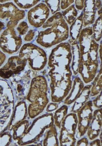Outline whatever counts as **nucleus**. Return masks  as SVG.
<instances>
[{"instance_id":"1","label":"nucleus","mask_w":102,"mask_h":146,"mask_svg":"<svg viewBox=\"0 0 102 146\" xmlns=\"http://www.w3.org/2000/svg\"><path fill=\"white\" fill-rule=\"evenodd\" d=\"M71 60V45L68 42L56 45L50 54L47 64L52 102H62L70 91L73 82Z\"/></svg>"},{"instance_id":"2","label":"nucleus","mask_w":102,"mask_h":146,"mask_svg":"<svg viewBox=\"0 0 102 146\" xmlns=\"http://www.w3.org/2000/svg\"><path fill=\"white\" fill-rule=\"evenodd\" d=\"M77 41L80 54L78 73L84 84H88L92 82L98 72L99 44L93 38L91 27L82 30Z\"/></svg>"},{"instance_id":"3","label":"nucleus","mask_w":102,"mask_h":146,"mask_svg":"<svg viewBox=\"0 0 102 146\" xmlns=\"http://www.w3.org/2000/svg\"><path fill=\"white\" fill-rule=\"evenodd\" d=\"M42 27L45 30L39 32L36 42L43 48L56 46L69 38V26L61 12L50 17Z\"/></svg>"},{"instance_id":"4","label":"nucleus","mask_w":102,"mask_h":146,"mask_svg":"<svg viewBox=\"0 0 102 146\" xmlns=\"http://www.w3.org/2000/svg\"><path fill=\"white\" fill-rule=\"evenodd\" d=\"M48 85L46 78L41 75L32 79L30 88L25 100L30 104L28 113L31 119L36 118L44 110L49 102Z\"/></svg>"},{"instance_id":"5","label":"nucleus","mask_w":102,"mask_h":146,"mask_svg":"<svg viewBox=\"0 0 102 146\" xmlns=\"http://www.w3.org/2000/svg\"><path fill=\"white\" fill-rule=\"evenodd\" d=\"M18 56L26 60L31 70L35 72L43 70L48 62L45 50L39 46L30 43L24 44L21 47Z\"/></svg>"},{"instance_id":"6","label":"nucleus","mask_w":102,"mask_h":146,"mask_svg":"<svg viewBox=\"0 0 102 146\" xmlns=\"http://www.w3.org/2000/svg\"><path fill=\"white\" fill-rule=\"evenodd\" d=\"M53 124V115L52 113L45 114L36 118L31 126L28 128L18 145H32L33 143L34 145L45 130Z\"/></svg>"},{"instance_id":"7","label":"nucleus","mask_w":102,"mask_h":146,"mask_svg":"<svg viewBox=\"0 0 102 146\" xmlns=\"http://www.w3.org/2000/svg\"><path fill=\"white\" fill-rule=\"evenodd\" d=\"M36 72L29 69L23 71L10 78L11 87L15 98L19 101L25 100L28 93L32 79L36 76Z\"/></svg>"},{"instance_id":"8","label":"nucleus","mask_w":102,"mask_h":146,"mask_svg":"<svg viewBox=\"0 0 102 146\" xmlns=\"http://www.w3.org/2000/svg\"><path fill=\"white\" fill-rule=\"evenodd\" d=\"M77 115L71 113L66 115L61 127L59 142L60 146H75L76 143V134L77 129Z\"/></svg>"},{"instance_id":"9","label":"nucleus","mask_w":102,"mask_h":146,"mask_svg":"<svg viewBox=\"0 0 102 146\" xmlns=\"http://www.w3.org/2000/svg\"><path fill=\"white\" fill-rule=\"evenodd\" d=\"M22 44L21 36L17 35L15 28H7L0 36V48L4 53L13 54L19 50Z\"/></svg>"},{"instance_id":"10","label":"nucleus","mask_w":102,"mask_h":146,"mask_svg":"<svg viewBox=\"0 0 102 146\" xmlns=\"http://www.w3.org/2000/svg\"><path fill=\"white\" fill-rule=\"evenodd\" d=\"M50 11L45 3H40L27 13L28 21L35 28L41 27L49 18Z\"/></svg>"},{"instance_id":"11","label":"nucleus","mask_w":102,"mask_h":146,"mask_svg":"<svg viewBox=\"0 0 102 146\" xmlns=\"http://www.w3.org/2000/svg\"><path fill=\"white\" fill-rule=\"evenodd\" d=\"M27 65L26 60L18 56H11L6 64L0 69V77L3 79H10L13 76L24 70Z\"/></svg>"},{"instance_id":"12","label":"nucleus","mask_w":102,"mask_h":146,"mask_svg":"<svg viewBox=\"0 0 102 146\" xmlns=\"http://www.w3.org/2000/svg\"><path fill=\"white\" fill-rule=\"evenodd\" d=\"M93 104L92 101H87L77 113V137H82L86 133L93 117Z\"/></svg>"},{"instance_id":"13","label":"nucleus","mask_w":102,"mask_h":146,"mask_svg":"<svg viewBox=\"0 0 102 146\" xmlns=\"http://www.w3.org/2000/svg\"><path fill=\"white\" fill-rule=\"evenodd\" d=\"M25 17V11L18 8L13 2L0 4V19L7 23H18Z\"/></svg>"},{"instance_id":"14","label":"nucleus","mask_w":102,"mask_h":146,"mask_svg":"<svg viewBox=\"0 0 102 146\" xmlns=\"http://www.w3.org/2000/svg\"><path fill=\"white\" fill-rule=\"evenodd\" d=\"M102 108H100L93 113L92 119L86 132L89 141L96 139L102 131Z\"/></svg>"},{"instance_id":"15","label":"nucleus","mask_w":102,"mask_h":146,"mask_svg":"<svg viewBox=\"0 0 102 146\" xmlns=\"http://www.w3.org/2000/svg\"><path fill=\"white\" fill-rule=\"evenodd\" d=\"M28 115V113L26 104L24 101H19L14 108L8 129L11 131L12 130L15 126L24 120Z\"/></svg>"},{"instance_id":"16","label":"nucleus","mask_w":102,"mask_h":146,"mask_svg":"<svg viewBox=\"0 0 102 146\" xmlns=\"http://www.w3.org/2000/svg\"><path fill=\"white\" fill-rule=\"evenodd\" d=\"M97 8L95 1H84L83 8V27H87L95 22Z\"/></svg>"},{"instance_id":"17","label":"nucleus","mask_w":102,"mask_h":146,"mask_svg":"<svg viewBox=\"0 0 102 146\" xmlns=\"http://www.w3.org/2000/svg\"><path fill=\"white\" fill-rule=\"evenodd\" d=\"M84 83L79 76L75 77L72 87L67 97L64 100L65 105H70L76 100L84 87Z\"/></svg>"},{"instance_id":"18","label":"nucleus","mask_w":102,"mask_h":146,"mask_svg":"<svg viewBox=\"0 0 102 146\" xmlns=\"http://www.w3.org/2000/svg\"><path fill=\"white\" fill-rule=\"evenodd\" d=\"M91 88V85H88L84 86L78 98L73 102L71 110V113H76L88 101L90 97Z\"/></svg>"},{"instance_id":"19","label":"nucleus","mask_w":102,"mask_h":146,"mask_svg":"<svg viewBox=\"0 0 102 146\" xmlns=\"http://www.w3.org/2000/svg\"><path fill=\"white\" fill-rule=\"evenodd\" d=\"M70 44L72 53L71 69L72 74L76 76L78 74V70L80 61V47L77 40H74Z\"/></svg>"},{"instance_id":"20","label":"nucleus","mask_w":102,"mask_h":146,"mask_svg":"<svg viewBox=\"0 0 102 146\" xmlns=\"http://www.w3.org/2000/svg\"><path fill=\"white\" fill-rule=\"evenodd\" d=\"M83 14H81L77 17L74 22L70 25L69 28V35L70 38L68 40V42L70 44L74 40H78L81 32L83 27Z\"/></svg>"},{"instance_id":"21","label":"nucleus","mask_w":102,"mask_h":146,"mask_svg":"<svg viewBox=\"0 0 102 146\" xmlns=\"http://www.w3.org/2000/svg\"><path fill=\"white\" fill-rule=\"evenodd\" d=\"M43 146H59V142L58 139V132L54 124L47 129L44 134Z\"/></svg>"},{"instance_id":"22","label":"nucleus","mask_w":102,"mask_h":146,"mask_svg":"<svg viewBox=\"0 0 102 146\" xmlns=\"http://www.w3.org/2000/svg\"><path fill=\"white\" fill-rule=\"evenodd\" d=\"M29 126V122L28 120L23 121L13 129V139L15 143L18 144L25 134V131Z\"/></svg>"},{"instance_id":"23","label":"nucleus","mask_w":102,"mask_h":146,"mask_svg":"<svg viewBox=\"0 0 102 146\" xmlns=\"http://www.w3.org/2000/svg\"><path fill=\"white\" fill-rule=\"evenodd\" d=\"M102 64H100V69L92 82L90 94L91 98L96 97L102 92Z\"/></svg>"},{"instance_id":"24","label":"nucleus","mask_w":102,"mask_h":146,"mask_svg":"<svg viewBox=\"0 0 102 146\" xmlns=\"http://www.w3.org/2000/svg\"><path fill=\"white\" fill-rule=\"evenodd\" d=\"M61 13L63 18L68 26H70L78 17V11L76 9L74 5L70 6L67 9L64 10Z\"/></svg>"},{"instance_id":"25","label":"nucleus","mask_w":102,"mask_h":146,"mask_svg":"<svg viewBox=\"0 0 102 146\" xmlns=\"http://www.w3.org/2000/svg\"><path fill=\"white\" fill-rule=\"evenodd\" d=\"M68 107L64 105L56 110L53 115L54 124L58 129H60L61 124L68 113Z\"/></svg>"},{"instance_id":"26","label":"nucleus","mask_w":102,"mask_h":146,"mask_svg":"<svg viewBox=\"0 0 102 146\" xmlns=\"http://www.w3.org/2000/svg\"><path fill=\"white\" fill-rule=\"evenodd\" d=\"M102 14H101L95 20L93 27H92L93 38L97 42L100 41L102 38Z\"/></svg>"},{"instance_id":"27","label":"nucleus","mask_w":102,"mask_h":146,"mask_svg":"<svg viewBox=\"0 0 102 146\" xmlns=\"http://www.w3.org/2000/svg\"><path fill=\"white\" fill-rule=\"evenodd\" d=\"M40 1H16L14 2L20 9H28L33 7Z\"/></svg>"},{"instance_id":"28","label":"nucleus","mask_w":102,"mask_h":146,"mask_svg":"<svg viewBox=\"0 0 102 146\" xmlns=\"http://www.w3.org/2000/svg\"><path fill=\"white\" fill-rule=\"evenodd\" d=\"M52 15L59 12L60 10V1H45Z\"/></svg>"},{"instance_id":"29","label":"nucleus","mask_w":102,"mask_h":146,"mask_svg":"<svg viewBox=\"0 0 102 146\" xmlns=\"http://www.w3.org/2000/svg\"><path fill=\"white\" fill-rule=\"evenodd\" d=\"M12 136L9 131H5L0 136V145H9L11 142Z\"/></svg>"},{"instance_id":"30","label":"nucleus","mask_w":102,"mask_h":146,"mask_svg":"<svg viewBox=\"0 0 102 146\" xmlns=\"http://www.w3.org/2000/svg\"><path fill=\"white\" fill-rule=\"evenodd\" d=\"M29 26L27 23L25 21L21 22L18 24L16 28V31L19 36H23L28 33Z\"/></svg>"},{"instance_id":"31","label":"nucleus","mask_w":102,"mask_h":146,"mask_svg":"<svg viewBox=\"0 0 102 146\" xmlns=\"http://www.w3.org/2000/svg\"><path fill=\"white\" fill-rule=\"evenodd\" d=\"M36 35V31L34 29H30L23 38V40L25 42H29L33 40Z\"/></svg>"},{"instance_id":"32","label":"nucleus","mask_w":102,"mask_h":146,"mask_svg":"<svg viewBox=\"0 0 102 146\" xmlns=\"http://www.w3.org/2000/svg\"><path fill=\"white\" fill-rule=\"evenodd\" d=\"M102 92L92 101L93 106L97 109L102 108Z\"/></svg>"},{"instance_id":"33","label":"nucleus","mask_w":102,"mask_h":146,"mask_svg":"<svg viewBox=\"0 0 102 146\" xmlns=\"http://www.w3.org/2000/svg\"><path fill=\"white\" fill-rule=\"evenodd\" d=\"M74 2V1H60V8L61 10H65L71 5Z\"/></svg>"},{"instance_id":"34","label":"nucleus","mask_w":102,"mask_h":146,"mask_svg":"<svg viewBox=\"0 0 102 146\" xmlns=\"http://www.w3.org/2000/svg\"><path fill=\"white\" fill-rule=\"evenodd\" d=\"M59 107V105L58 103H55V102L49 103L47 105L46 111L48 113L53 112L55 110H57Z\"/></svg>"},{"instance_id":"35","label":"nucleus","mask_w":102,"mask_h":146,"mask_svg":"<svg viewBox=\"0 0 102 146\" xmlns=\"http://www.w3.org/2000/svg\"><path fill=\"white\" fill-rule=\"evenodd\" d=\"M89 141L86 137H83L78 140L76 145V146H88Z\"/></svg>"},{"instance_id":"36","label":"nucleus","mask_w":102,"mask_h":146,"mask_svg":"<svg viewBox=\"0 0 102 146\" xmlns=\"http://www.w3.org/2000/svg\"><path fill=\"white\" fill-rule=\"evenodd\" d=\"M75 7L76 9L78 11H82L83 10L84 6V1H74Z\"/></svg>"},{"instance_id":"37","label":"nucleus","mask_w":102,"mask_h":146,"mask_svg":"<svg viewBox=\"0 0 102 146\" xmlns=\"http://www.w3.org/2000/svg\"><path fill=\"white\" fill-rule=\"evenodd\" d=\"M102 1H95V5L97 11L99 16L102 14Z\"/></svg>"},{"instance_id":"38","label":"nucleus","mask_w":102,"mask_h":146,"mask_svg":"<svg viewBox=\"0 0 102 146\" xmlns=\"http://www.w3.org/2000/svg\"><path fill=\"white\" fill-rule=\"evenodd\" d=\"M6 59L7 56L5 54L0 50V67L5 63Z\"/></svg>"},{"instance_id":"39","label":"nucleus","mask_w":102,"mask_h":146,"mask_svg":"<svg viewBox=\"0 0 102 146\" xmlns=\"http://www.w3.org/2000/svg\"><path fill=\"white\" fill-rule=\"evenodd\" d=\"M90 146H102V142L99 139H95L89 143Z\"/></svg>"},{"instance_id":"40","label":"nucleus","mask_w":102,"mask_h":146,"mask_svg":"<svg viewBox=\"0 0 102 146\" xmlns=\"http://www.w3.org/2000/svg\"><path fill=\"white\" fill-rule=\"evenodd\" d=\"M18 24V22H9L7 23L6 27L15 28L17 26Z\"/></svg>"},{"instance_id":"41","label":"nucleus","mask_w":102,"mask_h":146,"mask_svg":"<svg viewBox=\"0 0 102 146\" xmlns=\"http://www.w3.org/2000/svg\"><path fill=\"white\" fill-rule=\"evenodd\" d=\"M98 53L99 54V60L100 61V64H102V42L100 41V44L99 47Z\"/></svg>"},{"instance_id":"42","label":"nucleus","mask_w":102,"mask_h":146,"mask_svg":"<svg viewBox=\"0 0 102 146\" xmlns=\"http://www.w3.org/2000/svg\"><path fill=\"white\" fill-rule=\"evenodd\" d=\"M5 23L0 20V33H1V31L5 28Z\"/></svg>"}]
</instances>
